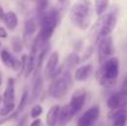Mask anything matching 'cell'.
<instances>
[{"label":"cell","instance_id":"8992f818","mask_svg":"<svg viewBox=\"0 0 127 126\" xmlns=\"http://www.w3.org/2000/svg\"><path fill=\"white\" fill-rule=\"evenodd\" d=\"M99 116H100V108L97 105H93L80 115V118L77 121V126H94Z\"/></svg>","mask_w":127,"mask_h":126},{"label":"cell","instance_id":"6da1fadb","mask_svg":"<svg viewBox=\"0 0 127 126\" xmlns=\"http://www.w3.org/2000/svg\"><path fill=\"white\" fill-rule=\"evenodd\" d=\"M120 73V61L117 57H111L105 61L95 73V77L100 85L105 88H112L116 82Z\"/></svg>","mask_w":127,"mask_h":126},{"label":"cell","instance_id":"8fae6325","mask_svg":"<svg viewBox=\"0 0 127 126\" xmlns=\"http://www.w3.org/2000/svg\"><path fill=\"white\" fill-rule=\"evenodd\" d=\"M43 89V77L41 74V71H36L33 74V79H32V88H31V93H32V99L31 100H36Z\"/></svg>","mask_w":127,"mask_h":126},{"label":"cell","instance_id":"83f0119b","mask_svg":"<svg viewBox=\"0 0 127 126\" xmlns=\"http://www.w3.org/2000/svg\"><path fill=\"white\" fill-rule=\"evenodd\" d=\"M27 118H29L27 115H22L21 119H19V123H17V125L16 126H26L27 125V121H29Z\"/></svg>","mask_w":127,"mask_h":126},{"label":"cell","instance_id":"836d02e7","mask_svg":"<svg viewBox=\"0 0 127 126\" xmlns=\"http://www.w3.org/2000/svg\"><path fill=\"white\" fill-rule=\"evenodd\" d=\"M0 49H1V41H0Z\"/></svg>","mask_w":127,"mask_h":126},{"label":"cell","instance_id":"5b68a950","mask_svg":"<svg viewBox=\"0 0 127 126\" xmlns=\"http://www.w3.org/2000/svg\"><path fill=\"white\" fill-rule=\"evenodd\" d=\"M106 106L110 109V111L126 109L127 108V90H120L114 94H111L106 100Z\"/></svg>","mask_w":127,"mask_h":126},{"label":"cell","instance_id":"277c9868","mask_svg":"<svg viewBox=\"0 0 127 126\" xmlns=\"http://www.w3.org/2000/svg\"><path fill=\"white\" fill-rule=\"evenodd\" d=\"M117 24V15L115 11H110L105 14L100 20V29H99V39L109 37L114 31Z\"/></svg>","mask_w":127,"mask_h":126},{"label":"cell","instance_id":"484cf974","mask_svg":"<svg viewBox=\"0 0 127 126\" xmlns=\"http://www.w3.org/2000/svg\"><path fill=\"white\" fill-rule=\"evenodd\" d=\"M43 113V108L41 104H35L32 108H31V110H30V116L33 119V120H36V119H38L41 115H42Z\"/></svg>","mask_w":127,"mask_h":126},{"label":"cell","instance_id":"1f68e13d","mask_svg":"<svg viewBox=\"0 0 127 126\" xmlns=\"http://www.w3.org/2000/svg\"><path fill=\"white\" fill-rule=\"evenodd\" d=\"M1 84H2V78H1V73H0V86H1Z\"/></svg>","mask_w":127,"mask_h":126},{"label":"cell","instance_id":"cb8c5ba5","mask_svg":"<svg viewBox=\"0 0 127 126\" xmlns=\"http://www.w3.org/2000/svg\"><path fill=\"white\" fill-rule=\"evenodd\" d=\"M27 103H29V91L27 90H24V93L21 95V100H20V103H19V105L16 108V111H17L19 115H20V113L24 111V109H25V106H26Z\"/></svg>","mask_w":127,"mask_h":126},{"label":"cell","instance_id":"9c48e42d","mask_svg":"<svg viewBox=\"0 0 127 126\" xmlns=\"http://www.w3.org/2000/svg\"><path fill=\"white\" fill-rule=\"evenodd\" d=\"M59 53L57 51L51 52V54L47 58V63H46V68H44V77L46 78H53L57 68L59 67Z\"/></svg>","mask_w":127,"mask_h":126},{"label":"cell","instance_id":"3957f363","mask_svg":"<svg viewBox=\"0 0 127 126\" xmlns=\"http://www.w3.org/2000/svg\"><path fill=\"white\" fill-rule=\"evenodd\" d=\"M72 77L68 71H65L62 76L52 79L48 86V94L54 99H62L65 96L69 86L72 85Z\"/></svg>","mask_w":127,"mask_h":126},{"label":"cell","instance_id":"ba28073f","mask_svg":"<svg viewBox=\"0 0 127 126\" xmlns=\"http://www.w3.org/2000/svg\"><path fill=\"white\" fill-rule=\"evenodd\" d=\"M85 100H86V90L85 89H78L72 94L69 106H70V110L74 116L80 113V110L83 109L85 104Z\"/></svg>","mask_w":127,"mask_h":126},{"label":"cell","instance_id":"ffe728a7","mask_svg":"<svg viewBox=\"0 0 127 126\" xmlns=\"http://www.w3.org/2000/svg\"><path fill=\"white\" fill-rule=\"evenodd\" d=\"M33 72H36V58L31 53V54H29V62H27V67H26V71L24 73V77L29 78V77H31V74Z\"/></svg>","mask_w":127,"mask_h":126},{"label":"cell","instance_id":"d4e9b609","mask_svg":"<svg viewBox=\"0 0 127 126\" xmlns=\"http://www.w3.org/2000/svg\"><path fill=\"white\" fill-rule=\"evenodd\" d=\"M11 47L12 49L16 52V53H20L22 51V47H24V43H22V39L19 37V36H14L11 39Z\"/></svg>","mask_w":127,"mask_h":126},{"label":"cell","instance_id":"7402d4cb","mask_svg":"<svg viewBox=\"0 0 127 126\" xmlns=\"http://www.w3.org/2000/svg\"><path fill=\"white\" fill-rule=\"evenodd\" d=\"M16 111V106L15 103H10V104H5L0 108V116L1 118H7L11 114H14Z\"/></svg>","mask_w":127,"mask_h":126},{"label":"cell","instance_id":"52a82bcc","mask_svg":"<svg viewBox=\"0 0 127 126\" xmlns=\"http://www.w3.org/2000/svg\"><path fill=\"white\" fill-rule=\"evenodd\" d=\"M114 41L112 37H104L100 39L99 41V62H101V64L107 61L109 58L114 57Z\"/></svg>","mask_w":127,"mask_h":126},{"label":"cell","instance_id":"d6986e66","mask_svg":"<svg viewBox=\"0 0 127 126\" xmlns=\"http://www.w3.org/2000/svg\"><path fill=\"white\" fill-rule=\"evenodd\" d=\"M48 49H49V43L40 49V52L37 54V59H36V71H41V67H42L43 62H44V58L48 54Z\"/></svg>","mask_w":127,"mask_h":126},{"label":"cell","instance_id":"f546056e","mask_svg":"<svg viewBox=\"0 0 127 126\" xmlns=\"http://www.w3.org/2000/svg\"><path fill=\"white\" fill-rule=\"evenodd\" d=\"M30 126H42V123H41L40 119H36V120H33V121L30 124Z\"/></svg>","mask_w":127,"mask_h":126},{"label":"cell","instance_id":"44dd1931","mask_svg":"<svg viewBox=\"0 0 127 126\" xmlns=\"http://www.w3.org/2000/svg\"><path fill=\"white\" fill-rule=\"evenodd\" d=\"M109 5H110V2H109V1H106V0H96V1L94 2V6H95V12H96V15H97V16H101V15H104V12L107 10Z\"/></svg>","mask_w":127,"mask_h":126},{"label":"cell","instance_id":"5bb4252c","mask_svg":"<svg viewBox=\"0 0 127 126\" xmlns=\"http://www.w3.org/2000/svg\"><path fill=\"white\" fill-rule=\"evenodd\" d=\"M59 111H61V105L54 104L49 108L46 115V124L47 126H57L58 125V118H59Z\"/></svg>","mask_w":127,"mask_h":126},{"label":"cell","instance_id":"603a6c76","mask_svg":"<svg viewBox=\"0 0 127 126\" xmlns=\"http://www.w3.org/2000/svg\"><path fill=\"white\" fill-rule=\"evenodd\" d=\"M80 61H82L80 56H79L77 52H73V53H70V54L67 57L64 66H68V69H70V67H74V66H77L78 63H80Z\"/></svg>","mask_w":127,"mask_h":126},{"label":"cell","instance_id":"ac0fdd59","mask_svg":"<svg viewBox=\"0 0 127 126\" xmlns=\"http://www.w3.org/2000/svg\"><path fill=\"white\" fill-rule=\"evenodd\" d=\"M0 59L2 62V64L10 69L14 68V62H15V57L11 56V53L7 49H1L0 52Z\"/></svg>","mask_w":127,"mask_h":126},{"label":"cell","instance_id":"e0dca14e","mask_svg":"<svg viewBox=\"0 0 127 126\" xmlns=\"http://www.w3.org/2000/svg\"><path fill=\"white\" fill-rule=\"evenodd\" d=\"M4 24L5 26L7 27V30H15L17 27V24H19V17L16 15L15 11H7L5 14V19H4Z\"/></svg>","mask_w":127,"mask_h":126},{"label":"cell","instance_id":"4fadbf2b","mask_svg":"<svg viewBox=\"0 0 127 126\" xmlns=\"http://www.w3.org/2000/svg\"><path fill=\"white\" fill-rule=\"evenodd\" d=\"M93 73V66L86 63V64H83L80 67H78L74 72V79L77 82H86L90 76Z\"/></svg>","mask_w":127,"mask_h":126},{"label":"cell","instance_id":"30bf717a","mask_svg":"<svg viewBox=\"0 0 127 126\" xmlns=\"http://www.w3.org/2000/svg\"><path fill=\"white\" fill-rule=\"evenodd\" d=\"M38 27H40V24H38V20L36 17H30L26 20L25 27H24V40L26 41L27 44H30V42H29L30 40H31V42L33 41L32 37Z\"/></svg>","mask_w":127,"mask_h":126},{"label":"cell","instance_id":"f1b7e54d","mask_svg":"<svg viewBox=\"0 0 127 126\" xmlns=\"http://www.w3.org/2000/svg\"><path fill=\"white\" fill-rule=\"evenodd\" d=\"M7 37V30L4 26H0V39H6Z\"/></svg>","mask_w":127,"mask_h":126},{"label":"cell","instance_id":"4316f807","mask_svg":"<svg viewBox=\"0 0 127 126\" xmlns=\"http://www.w3.org/2000/svg\"><path fill=\"white\" fill-rule=\"evenodd\" d=\"M27 62H29V54L24 53V54L21 56V58H20V72H19V73L22 74V76H24V73H25V71H26Z\"/></svg>","mask_w":127,"mask_h":126},{"label":"cell","instance_id":"2e32d148","mask_svg":"<svg viewBox=\"0 0 127 126\" xmlns=\"http://www.w3.org/2000/svg\"><path fill=\"white\" fill-rule=\"evenodd\" d=\"M73 113L70 110L69 104H65L63 106H61V111H59V118H58V125L57 126H65L68 123H70L72 118H73Z\"/></svg>","mask_w":127,"mask_h":126},{"label":"cell","instance_id":"7c38bea8","mask_svg":"<svg viewBox=\"0 0 127 126\" xmlns=\"http://www.w3.org/2000/svg\"><path fill=\"white\" fill-rule=\"evenodd\" d=\"M109 119H111L112 126H126L127 125V109H120L111 111L109 114Z\"/></svg>","mask_w":127,"mask_h":126},{"label":"cell","instance_id":"9a60e30c","mask_svg":"<svg viewBox=\"0 0 127 126\" xmlns=\"http://www.w3.org/2000/svg\"><path fill=\"white\" fill-rule=\"evenodd\" d=\"M14 99H15V81L14 78H9L6 83V89L2 95V105L14 103Z\"/></svg>","mask_w":127,"mask_h":126},{"label":"cell","instance_id":"4dcf8cb0","mask_svg":"<svg viewBox=\"0 0 127 126\" xmlns=\"http://www.w3.org/2000/svg\"><path fill=\"white\" fill-rule=\"evenodd\" d=\"M5 14H6V12H5L4 7L0 5V20H2V21H4V19H5Z\"/></svg>","mask_w":127,"mask_h":126},{"label":"cell","instance_id":"d6a6232c","mask_svg":"<svg viewBox=\"0 0 127 126\" xmlns=\"http://www.w3.org/2000/svg\"><path fill=\"white\" fill-rule=\"evenodd\" d=\"M1 103H2V96L0 95V104H1Z\"/></svg>","mask_w":127,"mask_h":126},{"label":"cell","instance_id":"7a4b0ae2","mask_svg":"<svg viewBox=\"0 0 127 126\" xmlns=\"http://www.w3.org/2000/svg\"><path fill=\"white\" fill-rule=\"evenodd\" d=\"M90 7H91V2L79 1V2H75L69 10L70 21L78 29H80L83 31H85L90 25V17H91Z\"/></svg>","mask_w":127,"mask_h":126}]
</instances>
